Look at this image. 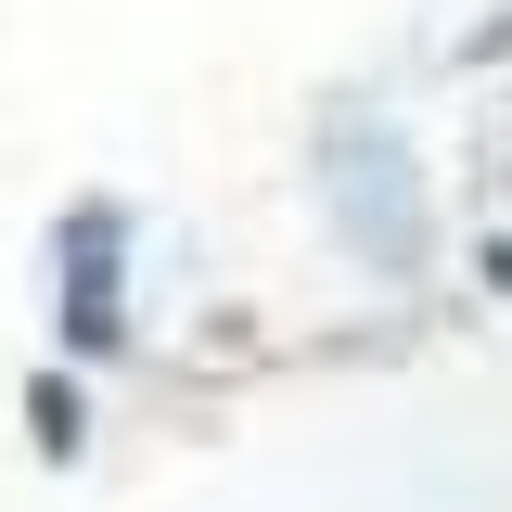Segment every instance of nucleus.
<instances>
[{
	"mask_svg": "<svg viewBox=\"0 0 512 512\" xmlns=\"http://www.w3.org/2000/svg\"><path fill=\"white\" fill-rule=\"evenodd\" d=\"M320 192H333V218L359 231V256L372 269H423V180H410V154L384 141V128H333V167H320Z\"/></svg>",
	"mask_w": 512,
	"mask_h": 512,
	"instance_id": "nucleus-1",
	"label": "nucleus"
},
{
	"mask_svg": "<svg viewBox=\"0 0 512 512\" xmlns=\"http://www.w3.org/2000/svg\"><path fill=\"white\" fill-rule=\"evenodd\" d=\"M128 218L116 205H64V359H116L128 346Z\"/></svg>",
	"mask_w": 512,
	"mask_h": 512,
	"instance_id": "nucleus-2",
	"label": "nucleus"
},
{
	"mask_svg": "<svg viewBox=\"0 0 512 512\" xmlns=\"http://www.w3.org/2000/svg\"><path fill=\"white\" fill-rule=\"evenodd\" d=\"M26 436H39V461H77V448H90V397H77V372H39V384H26Z\"/></svg>",
	"mask_w": 512,
	"mask_h": 512,
	"instance_id": "nucleus-3",
	"label": "nucleus"
}]
</instances>
